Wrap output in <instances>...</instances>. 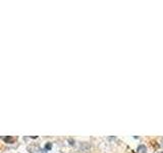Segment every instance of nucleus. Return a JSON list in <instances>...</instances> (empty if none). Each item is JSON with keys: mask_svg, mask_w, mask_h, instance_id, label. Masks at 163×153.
I'll list each match as a JSON object with an SVG mask.
<instances>
[{"mask_svg": "<svg viewBox=\"0 0 163 153\" xmlns=\"http://www.w3.org/2000/svg\"><path fill=\"white\" fill-rule=\"evenodd\" d=\"M29 150L31 153H42V149L39 146H33V147H29Z\"/></svg>", "mask_w": 163, "mask_h": 153, "instance_id": "obj_1", "label": "nucleus"}, {"mask_svg": "<svg viewBox=\"0 0 163 153\" xmlns=\"http://www.w3.org/2000/svg\"><path fill=\"white\" fill-rule=\"evenodd\" d=\"M51 147H52V144L51 143H47L46 144V147H45V149H46V150H50V149H51Z\"/></svg>", "mask_w": 163, "mask_h": 153, "instance_id": "obj_4", "label": "nucleus"}, {"mask_svg": "<svg viewBox=\"0 0 163 153\" xmlns=\"http://www.w3.org/2000/svg\"><path fill=\"white\" fill-rule=\"evenodd\" d=\"M137 150H138V153H146L147 152V148L145 145H140Z\"/></svg>", "mask_w": 163, "mask_h": 153, "instance_id": "obj_2", "label": "nucleus"}, {"mask_svg": "<svg viewBox=\"0 0 163 153\" xmlns=\"http://www.w3.org/2000/svg\"><path fill=\"white\" fill-rule=\"evenodd\" d=\"M2 140L5 141L6 143H9V144L14 143V139L12 137H2Z\"/></svg>", "mask_w": 163, "mask_h": 153, "instance_id": "obj_3", "label": "nucleus"}]
</instances>
